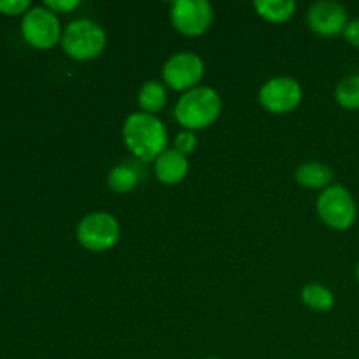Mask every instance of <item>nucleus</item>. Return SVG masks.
Returning <instances> with one entry per match:
<instances>
[{
  "label": "nucleus",
  "mask_w": 359,
  "mask_h": 359,
  "mask_svg": "<svg viewBox=\"0 0 359 359\" xmlns=\"http://www.w3.org/2000/svg\"><path fill=\"white\" fill-rule=\"evenodd\" d=\"M123 142L140 161H154L168 149V133L160 118L147 112H133L123 123Z\"/></svg>",
  "instance_id": "obj_1"
},
{
  "label": "nucleus",
  "mask_w": 359,
  "mask_h": 359,
  "mask_svg": "<svg viewBox=\"0 0 359 359\" xmlns=\"http://www.w3.org/2000/svg\"><path fill=\"white\" fill-rule=\"evenodd\" d=\"M223 111L219 93L210 86H196L182 93L175 104L174 116L184 130H203L212 125Z\"/></svg>",
  "instance_id": "obj_2"
},
{
  "label": "nucleus",
  "mask_w": 359,
  "mask_h": 359,
  "mask_svg": "<svg viewBox=\"0 0 359 359\" xmlns=\"http://www.w3.org/2000/svg\"><path fill=\"white\" fill-rule=\"evenodd\" d=\"M63 51L67 56L77 62H90L102 55L107 44V34L104 27L90 18H79L74 20L63 28L62 34Z\"/></svg>",
  "instance_id": "obj_3"
},
{
  "label": "nucleus",
  "mask_w": 359,
  "mask_h": 359,
  "mask_svg": "<svg viewBox=\"0 0 359 359\" xmlns=\"http://www.w3.org/2000/svg\"><path fill=\"white\" fill-rule=\"evenodd\" d=\"M316 210L323 223L335 231H346L358 219V205L353 193L342 184H332L321 191L316 202Z\"/></svg>",
  "instance_id": "obj_4"
},
{
  "label": "nucleus",
  "mask_w": 359,
  "mask_h": 359,
  "mask_svg": "<svg viewBox=\"0 0 359 359\" xmlns=\"http://www.w3.org/2000/svg\"><path fill=\"white\" fill-rule=\"evenodd\" d=\"M121 235L118 219L109 212H91L76 228L77 242L90 252H105L114 248Z\"/></svg>",
  "instance_id": "obj_5"
},
{
  "label": "nucleus",
  "mask_w": 359,
  "mask_h": 359,
  "mask_svg": "<svg viewBox=\"0 0 359 359\" xmlns=\"http://www.w3.org/2000/svg\"><path fill=\"white\" fill-rule=\"evenodd\" d=\"M21 34L25 41L37 49H51L62 41V25L58 14L48 7H30L21 20Z\"/></svg>",
  "instance_id": "obj_6"
},
{
  "label": "nucleus",
  "mask_w": 359,
  "mask_h": 359,
  "mask_svg": "<svg viewBox=\"0 0 359 359\" xmlns=\"http://www.w3.org/2000/svg\"><path fill=\"white\" fill-rule=\"evenodd\" d=\"M205 74V63L196 53L181 51L172 55L161 69L163 84L174 91H186L200 86Z\"/></svg>",
  "instance_id": "obj_7"
},
{
  "label": "nucleus",
  "mask_w": 359,
  "mask_h": 359,
  "mask_svg": "<svg viewBox=\"0 0 359 359\" xmlns=\"http://www.w3.org/2000/svg\"><path fill=\"white\" fill-rule=\"evenodd\" d=\"M304 98V90L297 79L287 76H277L266 81L259 88L258 100L270 114H287L298 109Z\"/></svg>",
  "instance_id": "obj_8"
},
{
  "label": "nucleus",
  "mask_w": 359,
  "mask_h": 359,
  "mask_svg": "<svg viewBox=\"0 0 359 359\" xmlns=\"http://www.w3.org/2000/svg\"><path fill=\"white\" fill-rule=\"evenodd\" d=\"M170 21L179 34L198 37L212 25L214 7L207 0H177L170 7Z\"/></svg>",
  "instance_id": "obj_9"
},
{
  "label": "nucleus",
  "mask_w": 359,
  "mask_h": 359,
  "mask_svg": "<svg viewBox=\"0 0 359 359\" xmlns=\"http://www.w3.org/2000/svg\"><path fill=\"white\" fill-rule=\"evenodd\" d=\"M347 23H349L347 9L335 0H319L312 4L307 13V25L311 30L323 37L344 34Z\"/></svg>",
  "instance_id": "obj_10"
},
{
  "label": "nucleus",
  "mask_w": 359,
  "mask_h": 359,
  "mask_svg": "<svg viewBox=\"0 0 359 359\" xmlns=\"http://www.w3.org/2000/svg\"><path fill=\"white\" fill-rule=\"evenodd\" d=\"M188 156L175 151L174 147L172 149H165L154 160V175H156L158 181L167 186H175L184 181L186 175H188Z\"/></svg>",
  "instance_id": "obj_11"
},
{
  "label": "nucleus",
  "mask_w": 359,
  "mask_h": 359,
  "mask_svg": "<svg viewBox=\"0 0 359 359\" xmlns=\"http://www.w3.org/2000/svg\"><path fill=\"white\" fill-rule=\"evenodd\" d=\"M297 182L302 188L307 189H321L325 191L326 188L333 184L335 181V174H333L332 167L321 161H305L294 172Z\"/></svg>",
  "instance_id": "obj_12"
},
{
  "label": "nucleus",
  "mask_w": 359,
  "mask_h": 359,
  "mask_svg": "<svg viewBox=\"0 0 359 359\" xmlns=\"http://www.w3.org/2000/svg\"><path fill=\"white\" fill-rule=\"evenodd\" d=\"M167 86L163 81H146L140 86L139 93H137V104H139L140 112H147V114H154L160 112L161 109L167 105Z\"/></svg>",
  "instance_id": "obj_13"
},
{
  "label": "nucleus",
  "mask_w": 359,
  "mask_h": 359,
  "mask_svg": "<svg viewBox=\"0 0 359 359\" xmlns=\"http://www.w3.org/2000/svg\"><path fill=\"white\" fill-rule=\"evenodd\" d=\"M255 9L259 18L270 23H284L293 18L297 4L293 0H256Z\"/></svg>",
  "instance_id": "obj_14"
},
{
  "label": "nucleus",
  "mask_w": 359,
  "mask_h": 359,
  "mask_svg": "<svg viewBox=\"0 0 359 359\" xmlns=\"http://www.w3.org/2000/svg\"><path fill=\"white\" fill-rule=\"evenodd\" d=\"M300 297L304 305H307L309 309L318 312H326L330 309H333V305H335V297H333L332 290H328V287L318 283L307 284V286L302 287Z\"/></svg>",
  "instance_id": "obj_15"
},
{
  "label": "nucleus",
  "mask_w": 359,
  "mask_h": 359,
  "mask_svg": "<svg viewBox=\"0 0 359 359\" xmlns=\"http://www.w3.org/2000/svg\"><path fill=\"white\" fill-rule=\"evenodd\" d=\"M335 100L346 111H359V74L346 76L337 84Z\"/></svg>",
  "instance_id": "obj_16"
},
{
  "label": "nucleus",
  "mask_w": 359,
  "mask_h": 359,
  "mask_svg": "<svg viewBox=\"0 0 359 359\" xmlns=\"http://www.w3.org/2000/svg\"><path fill=\"white\" fill-rule=\"evenodd\" d=\"M107 184L112 191L116 193H130L132 189H135V186L139 184V175L128 165H116L111 172H109Z\"/></svg>",
  "instance_id": "obj_17"
},
{
  "label": "nucleus",
  "mask_w": 359,
  "mask_h": 359,
  "mask_svg": "<svg viewBox=\"0 0 359 359\" xmlns=\"http://www.w3.org/2000/svg\"><path fill=\"white\" fill-rule=\"evenodd\" d=\"M196 146H198V139H196V133L191 132V130H182V132H179L175 135L174 149L184 154V156L195 153Z\"/></svg>",
  "instance_id": "obj_18"
},
{
  "label": "nucleus",
  "mask_w": 359,
  "mask_h": 359,
  "mask_svg": "<svg viewBox=\"0 0 359 359\" xmlns=\"http://www.w3.org/2000/svg\"><path fill=\"white\" fill-rule=\"evenodd\" d=\"M30 7L28 0H0V13L9 14V16L25 14Z\"/></svg>",
  "instance_id": "obj_19"
},
{
  "label": "nucleus",
  "mask_w": 359,
  "mask_h": 359,
  "mask_svg": "<svg viewBox=\"0 0 359 359\" xmlns=\"http://www.w3.org/2000/svg\"><path fill=\"white\" fill-rule=\"evenodd\" d=\"M79 6V0H46L44 2V7H48V9L53 11L55 14L72 13V11L77 9Z\"/></svg>",
  "instance_id": "obj_20"
},
{
  "label": "nucleus",
  "mask_w": 359,
  "mask_h": 359,
  "mask_svg": "<svg viewBox=\"0 0 359 359\" xmlns=\"http://www.w3.org/2000/svg\"><path fill=\"white\" fill-rule=\"evenodd\" d=\"M344 37L354 48H359V20H353L347 23L346 30H344Z\"/></svg>",
  "instance_id": "obj_21"
},
{
  "label": "nucleus",
  "mask_w": 359,
  "mask_h": 359,
  "mask_svg": "<svg viewBox=\"0 0 359 359\" xmlns=\"http://www.w3.org/2000/svg\"><path fill=\"white\" fill-rule=\"evenodd\" d=\"M356 280L359 283V262H358V265H356Z\"/></svg>",
  "instance_id": "obj_22"
},
{
  "label": "nucleus",
  "mask_w": 359,
  "mask_h": 359,
  "mask_svg": "<svg viewBox=\"0 0 359 359\" xmlns=\"http://www.w3.org/2000/svg\"><path fill=\"white\" fill-rule=\"evenodd\" d=\"M205 359H219V358H216V356H209V358H205Z\"/></svg>",
  "instance_id": "obj_23"
}]
</instances>
